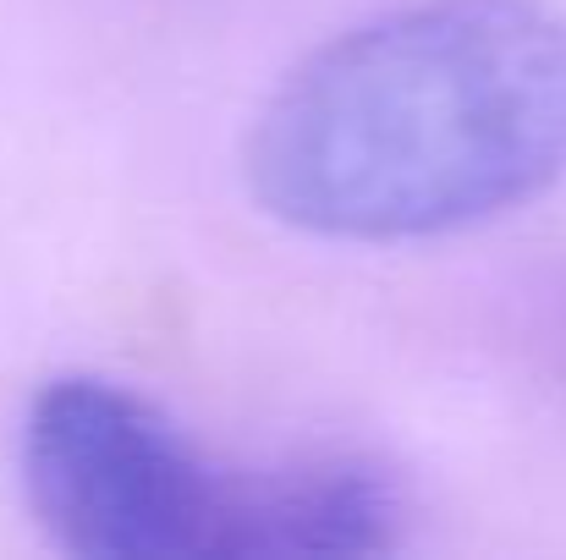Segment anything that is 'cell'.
Instances as JSON below:
<instances>
[{"label": "cell", "instance_id": "7a4b0ae2", "mask_svg": "<svg viewBox=\"0 0 566 560\" xmlns=\"http://www.w3.org/2000/svg\"><path fill=\"white\" fill-rule=\"evenodd\" d=\"M39 528L88 560H336L401 545L407 495L364 451L231 462L133 384L50 379L22 418Z\"/></svg>", "mask_w": 566, "mask_h": 560}, {"label": "cell", "instance_id": "6da1fadb", "mask_svg": "<svg viewBox=\"0 0 566 560\" xmlns=\"http://www.w3.org/2000/svg\"><path fill=\"white\" fill-rule=\"evenodd\" d=\"M242 177L325 242H429L566 177L556 0H407L314 44L253 110Z\"/></svg>", "mask_w": 566, "mask_h": 560}]
</instances>
